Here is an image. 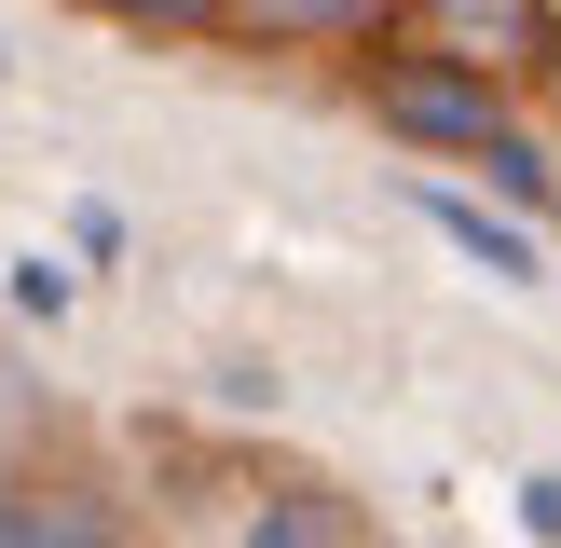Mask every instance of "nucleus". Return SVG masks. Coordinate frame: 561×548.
<instances>
[{"mask_svg":"<svg viewBox=\"0 0 561 548\" xmlns=\"http://www.w3.org/2000/svg\"><path fill=\"white\" fill-rule=\"evenodd\" d=\"M383 124L398 137H438V151H493V82L453 69V55H411V69H383Z\"/></svg>","mask_w":561,"mask_h":548,"instance_id":"nucleus-1","label":"nucleus"},{"mask_svg":"<svg viewBox=\"0 0 561 548\" xmlns=\"http://www.w3.org/2000/svg\"><path fill=\"white\" fill-rule=\"evenodd\" d=\"M233 27H261V42H370L383 0H233Z\"/></svg>","mask_w":561,"mask_h":548,"instance_id":"nucleus-2","label":"nucleus"},{"mask_svg":"<svg viewBox=\"0 0 561 548\" xmlns=\"http://www.w3.org/2000/svg\"><path fill=\"white\" fill-rule=\"evenodd\" d=\"M425 219H438V233L466 247V261H493V274H507V288H520V274H535V233H507V219H493V206H466V192H425Z\"/></svg>","mask_w":561,"mask_h":548,"instance_id":"nucleus-3","label":"nucleus"},{"mask_svg":"<svg viewBox=\"0 0 561 548\" xmlns=\"http://www.w3.org/2000/svg\"><path fill=\"white\" fill-rule=\"evenodd\" d=\"M438 14L466 27V55H493V42H507V55H535V42H548V0H438Z\"/></svg>","mask_w":561,"mask_h":548,"instance_id":"nucleus-4","label":"nucleus"},{"mask_svg":"<svg viewBox=\"0 0 561 548\" xmlns=\"http://www.w3.org/2000/svg\"><path fill=\"white\" fill-rule=\"evenodd\" d=\"M247 548H343V507H316V493H301V507H274Z\"/></svg>","mask_w":561,"mask_h":548,"instance_id":"nucleus-5","label":"nucleus"},{"mask_svg":"<svg viewBox=\"0 0 561 548\" xmlns=\"http://www.w3.org/2000/svg\"><path fill=\"white\" fill-rule=\"evenodd\" d=\"M480 164H493V192H520V206H535V192H548V164H535V151H520V137H493V151H480Z\"/></svg>","mask_w":561,"mask_h":548,"instance_id":"nucleus-6","label":"nucleus"},{"mask_svg":"<svg viewBox=\"0 0 561 548\" xmlns=\"http://www.w3.org/2000/svg\"><path fill=\"white\" fill-rule=\"evenodd\" d=\"M14 316H69V274H55V261H14Z\"/></svg>","mask_w":561,"mask_h":548,"instance_id":"nucleus-7","label":"nucleus"},{"mask_svg":"<svg viewBox=\"0 0 561 548\" xmlns=\"http://www.w3.org/2000/svg\"><path fill=\"white\" fill-rule=\"evenodd\" d=\"M42 548H124V535H110L96 507H42Z\"/></svg>","mask_w":561,"mask_h":548,"instance_id":"nucleus-8","label":"nucleus"},{"mask_svg":"<svg viewBox=\"0 0 561 548\" xmlns=\"http://www.w3.org/2000/svg\"><path fill=\"white\" fill-rule=\"evenodd\" d=\"M110 14H164V27H192V14H233V0H110Z\"/></svg>","mask_w":561,"mask_h":548,"instance_id":"nucleus-9","label":"nucleus"},{"mask_svg":"<svg viewBox=\"0 0 561 548\" xmlns=\"http://www.w3.org/2000/svg\"><path fill=\"white\" fill-rule=\"evenodd\" d=\"M0 548H42V507H14V493H0Z\"/></svg>","mask_w":561,"mask_h":548,"instance_id":"nucleus-10","label":"nucleus"},{"mask_svg":"<svg viewBox=\"0 0 561 548\" xmlns=\"http://www.w3.org/2000/svg\"><path fill=\"white\" fill-rule=\"evenodd\" d=\"M520 521H535V535H561V480H535V493H520Z\"/></svg>","mask_w":561,"mask_h":548,"instance_id":"nucleus-11","label":"nucleus"}]
</instances>
